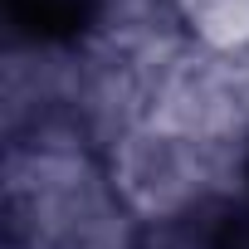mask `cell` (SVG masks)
Masks as SVG:
<instances>
[{
    "label": "cell",
    "mask_w": 249,
    "mask_h": 249,
    "mask_svg": "<svg viewBox=\"0 0 249 249\" xmlns=\"http://www.w3.org/2000/svg\"><path fill=\"white\" fill-rule=\"evenodd\" d=\"M15 25L35 39H73L88 30L98 0H5Z\"/></svg>",
    "instance_id": "cell-1"
}]
</instances>
